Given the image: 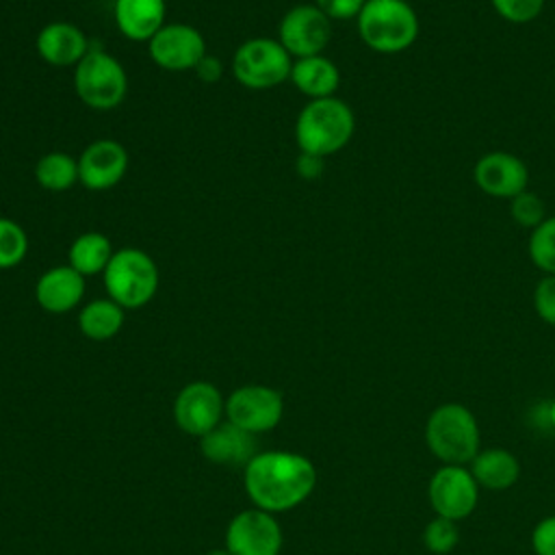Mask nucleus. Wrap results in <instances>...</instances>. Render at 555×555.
Masks as SVG:
<instances>
[{
	"label": "nucleus",
	"mask_w": 555,
	"mask_h": 555,
	"mask_svg": "<svg viewBox=\"0 0 555 555\" xmlns=\"http://www.w3.org/2000/svg\"><path fill=\"white\" fill-rule=\"evenodd\" d=\"M225 548L230 555H280L282 529L271 512L245 509L230 520Z\"/></svg>",
	"instance_id": "f8f14e48"
},
{
	"label": "nucleus",
	"mask_w": 555,
	"mask_h": 555,
	"mask_svg": "<svg viewBox=\"0 0 555 555\" xmlns=\"http://www.w3.org/2000/svg\"><path fill=\"white\" fill-rule=\"evenodd\" d=\"M35 48L39 59L52 67H76L91 50L85 30L65 20L46 24L37 33Z\"/></svg>",
	"instance_id": "dca6fc26"
},
{
	"label": "nucleus",
	"mask_w": 555,
	"mask_h": 555,
	"mask_svg": "<svg viewBox=\"0 0 555 555\" xmlns=\"http://www.w3.org/2000/svg\"><path fill=\"white\" fill-rule=\"evenodd\" d=\"M366 0H314V4L334 20H356Z\"/></svg>",
	"instance_id": "2f4dec72"
},
{
	"label": "nucleus",
	"mask_w": 555,
	"mask_h": 555,
	"mask_svg": "<svg viewBox=\"0 0 555 555\" xmlns=\"http://www.w3.org/2000/svg\"><path fill=\"white\" fill-rule=\"evenodd\" d=\"M332 39V20L314 4L291 7L278 26V41L293 59L323 54Z\"/></svg>",
	"instance_id": "1a4fd4ad"
},
{
	"label": "nucleus",
	"mask_w": 555,
	"mask_h": 555,
	"mask_svg": "<svg viewBox=\"0 0 555 555\" xmlns=\"http://www.w3.org/2000/svg\"><path fill=\"white\" fill-rule=\"evenodd\" d=\"M293 61L278 39L251 37L234 50L232 74L247 89H273L291 78Z\"/></svg>",
	"instance_id": "0eeeda50"
},
{
	"label": "nucleus",
	"mask_w": 555,
	"mask_h": 555,
	"mask_svg": "<svg viewBox=\"0 0 555 555\" xmlns=\"http://www.w3.org/2000/svg\"><path fill=\"white\" fill-rule=\"evenodd\" d=\"M85 297V275H80L69 264L50 267L39 275L35 284V299L41 310L50 314H65Z\"/></svg>",
	"instance_id": "f3484780"
},
{
	"label": "nucleus",
	"mask_w": 555,
	"mask_h": 555,
	"mask_svg": "<svg viewBox=\"0 0 555 555\" xmlns=\"http://www.w3.org/2000/svg\"><path fill=\"white\" fill-rule=\"evenodd\" d=\"M527 251L531 262L544 275H555V215L546 217L531 230Z\"/></svg>",
	"instance_id": "393cba45"
},
{
	"label": "nucleus",
	"mask_w": 555,
	"mask_h": 555,
	"mask_svg": "<svg viewBox=\"0 0 555 555\" xmlns=\"http://www.w3.org/2000/svg\"><path fill=\"white\" fill-rule=\"evenodd\" d=\"M115 249L106 234L102 232H82L76 236L67 251V264L80 275H100L108 267Z\"/></svg>",
	"instance_id": "5701e85b"
},
{
	"label": "nucleus",
	"mask_w": 555,
	"mask_h": 555,
	"mask_svg": "<svg viewBox=\"0 0 555 555\" xmlns=\"http://www.w3.org/2000/svg\"><path fill=\"white\" fill-rule=\"evenodd\" d=\"M475 184L490 197L512 199L527 191L529 169L516 154L494 150L483 154L473 169Z\"/></svg>",
	"instance_id": "2eb2a0df"
},
{
	"label": "nucleus",
	"mask_w": 555,
	"mask_h": 555,
	"mask_svg": "<svg viewBox=\"0 0 555 555\" xmlns=\"http://www.w3.org/2000/svg\"><path fill=\"white\" fill-rule=\"evenodd\" d=\"M28 254V234L26 230L9 219L0 217V269L17 267Z\"/></svg>",
	"instance_id": "a878e982"
},
{
	"label": "nucleus",
	"mask_w": 555,
	"mask_h": 555,
	"mask_svg": "<svg viewBox=\"0 0 555 555\" xmlns=\"http://www.w3.org/2000/svg\"><path fill=\"white\" fill-rule=\"evenodd\" d=\"M282 414L284 397L280 390L269 386H241L225 399L228 421L254 436L273 429L282 421Z\"/></svg>",
	"instance_id": "9d476101"
},
{
	"label": "nucleus",
	"mask_w": 555,
	"mask_h": 555,
	"mask_svg": "<svg viewBox=\"0 0 555 555\" xmlns=\"http://www.w3.org/2000/svg\"><path fill=\"white\" fill-rule=\"evenodd\" d=\"M193 72H195L197 78L204 80V82H217V80L223 76V65H221V61H219L217 56L206 54V56L197 63V67H195Z\"/></svg>",
	"instance_id": "72a5a7b5"
},
{
	"label": "nucleus",
	"mask_w": 555,
	"mask_h": 555,
	"mask_svg": "<svg viewBox=\"0 0 555 555\" xmlns=\"http://www.w3.org/2000/svg\"><path fill=\"white\" fill-rule=\"evenodd\" d=\"M245 492L264 512H286L301 505L317 486L314 464L291 451L256 453L243 473Z\"/></svg>",
	"instance_id": "f257e3e1"
},
{
	"label": "nucleus",
	"mask_w": 555,
	"mask_h": 555,
	"mask_svg": "<svg viewBox=\"0 0 555 555\" xmlns=\"http://www.w3.org/2000/svg\"><path fill=\"white\" fill-rule=\"evenodd\" d=\"M106 295L124 310L147 306L158 291V267L154 258L139 247L115 249L102 273Z\"/></svg>",
	"instance_id": "39448f33"
},
{
	"label": "nucleus",
	"mask_w": 555,
	"mask_h": 555,
	"mask_svg": "<svg viewBox=\"0 0 555 555\" xmlns=\"http://www.w3.org/2000/svg\"><path fill=\"white\" fill-rule=\"evenodd\" d=\"M356 132V115L351 106L336 98L308 100L295 119V141L299 152L332 156L340 152Z\"/></svg>",
	"instance_id": "f03ea898"
},
{
	"label": "nucleus",
	"mask_w": 555,
	"mask_h": 555,
	"mask_svg": "<svg viewBox=\"0 0 555 555\" xmlns=\"http://www.w3.org/2000/svg\"><path fill=\"white\" fill-rule=\"evenodd\" d=\"M468 468L475 481L479 483V488L494 490V492L512 488L520 477L518 457L503 447L479 449V453L470 460Z\"/></svg>",
	"instance_id": "412c9836"
},
{
	"label": "nucleus",
	"mask_w": 555,
	"mask_h": 555,
	"mask_svg": "<svg viewBox=\"0 0 555 555\" xmlns=\"http://www.w3.org/2000/svg\"><path fill=\"white\" fill-rule=\"evenodd\" d=\"M204 457L221 466H245L256 455L254 434L232 425L230 421L219 423L206 436L199 438Z\"/></svg>",
	"instance_id": "a211bd4d"
},
{
	"label": "nucleus",
	"mask_w": 555,
	"mask_h": 555,
	"mask_svg": "<svg viewBox=\"0 0 555 555\" xmlns=\"http://www.w3.org/2000/svg\"><path fill=\"white\" fill-rule=\"evenodd\" d=\"M152 61L167 72H189L208 54L204 35L191 24H165L150 41Z\"/></svg>",
	"instance_id": "9b49d317"
},
{
	"label": "nucleus",
	"mask_w": 555,
	"mask_h": 555,
	"mask_svg": "<svg viewBox=\"0 0 555 555\" xmlns=\"http://www.w3.org/2000/svg\"><path fill=\"white\" fill-rule=\"evenodd\" d=\"M130 165L128 150L115 139H95L78 156V182L89 191L117 186Z\"/></svg>",
	"instance_id": "4468645a"
},
{
	"label": "nucleus",
	"mask_w": 555,
	"mask_h": 555,
	"mask_svg": "<svg viewBox=\"0 0 555 555\" xmlns=\"http://www.w3.org/2000/svg\"><path fill=\"white\" fill-rule=\"evenodd\" d=\"M208 555H230V551H228V548H215V551H210Z\"/></svg>",
	"instance_id": "c9c22d12"
},
{
	"label": "nucleus",
	"mask_w": 555,
	"mask_h": 555,
	"mask_svg": "<svg viewBox=\"0 0 555 555\" xmlns=\"http://www.w3.org/2000/svg\"><path fill=\"white\" fill-rule=\"evenodd\" d=\"M425 442L442 464L468 466L481 449L479 423L466 405L442 403L427 416Z\"/></svg>",
	"instance_id": "20e7f679"
},
{
	"label": "nucleus",
	"mask_w": 555,
	"mask_h": 555,
	"mask_svg": "<svg viewBox=\"0 0 555 555\" xmlns=\"http://www.w3.org/2000/svg\"><path fill=\"white\" fill-rule=\"evenodd\" d=\"M165 0H115L117 30L130 41H150L167 22Z\"/></svg>",
	"instance_id": "6ab92c4d"
},
{
	"label": "nucleus",
	"mask_w": 555,
	"mask_h": 555,
	"mask_svg": "<svg viewBox=\"0 0 555 555\" xmlns=\"http://www.w3.org/2000/svg\"><path fill=\"white\" fill-rule=\"evenodd\" d=\"M548 421H551V425H553V429H555V401L551 403V410H548Z\"/></svg>",
	"instance_id": "f704fd0d"
},
{
	"label": "nucleus",
	"mask_w": 555,
	"mask_h": 555,
	"mask_svg": "<svg viewBox=\"0 0 555 555\" xmlns=\"http://www.w3.org/2000/svg\"><path fill=\"white\" fill-rule=\"evenodd\" d=\"M533 308L544 323L555 325V275H542L535 284Z\"/></svg>",
	"instance_id": "c756f323"
},
{
	"label": "nucleus",
	"mask_w": 555,
	"mask_h": 555,
	"mask_svg": "<svg viewBox=\"0 0 555 555\" xmlns=\"http://www.w3.org/2000/svg\"><path fill=\"white\" fill-rule=\"evenodd\" d=\"M323 160H325L323 156L308 154V152H299V156H297V160H295V171H297V176L304 178V180H317V178L323 173V169H325Z\"/></svg>",
	"instance_id": "473e14b6"
},
{
	"label": "nucleus",
	"mask_w": 555,
	"mask_h": 555,
	"mask_svg": "<svg viewBox=\"0 0 555 555\" xmlns=\"http://www.w3.org/2000/svg\"><path fill=\"white\" fill-rule=\"evenodd\" d=\"M35 180L46 191H67L78 182V158L59 150L48 152L35 165Z\"/></svg>",
	"instance_id": "b1692460"
},
{
	"label": "nucleus",
	"mask_w": 555,
	"mask_h": 555,
	"mask_svg": "<svg viewBox=\"0 0 555 555\" xmlns=\"http://www.w3.org/2000/svg\"><path fill=\"white\" fill-rule=\"evenodd\" d=\"M531 548L535 555H555V514L544 516L531 531Z\"/></svg>",
	"instance_id": "7c9ffc66"
},
{
	"label": "nucleus",
	"mask_w": 555,
	"mask_h": 555,
	"mask_svg": "<svg viewBox=\"0 0 555 555\" xmlns=\"http://www.w3.org/2000/svg\"><path fill=\"white\" fill-rule=\"evenodd\" d=\"M288 80L308 100H319V98H330L338 91L340 72L332 59H327L325 54H314V56L295 59Z\"/></svg>",
	"instance_id": "aec40b11"
},
{
	"label": "nucleus",
	"mask_w": 555,
	"mask_h": 555,
	"mask_svg": "<svg viewBox=\"0 0 555 555\" xmlns=\"http://www.w3.org/2000/svg\"><path fill=\"white\" fill-rule=\"evenodd\" d=\"M460 542V529L455 520L434 516L423 529V544L434 555H449Z\"/></svg>",
	"instance_id": "bb28decb"
},
{
	"label": "nucleus",
	"mask_w": 555,
	"mask_h": 555,
	"mask_svg": "<svg viewBox=\"0 0 555 555\" xmlns=\"http://www.w3.org/2000/svg\"><path fill=\"white\" fill-rule=\"evenodd\" d=\"M126 310L111 297H100L87 301L78 312V330L89 340H108L119 334L124 325Z\"/></svg>",
	"instance_id": "4be33fe9"
},
{
	"label": "nucleus",
	"mask_w": 555,
	"mask_h": 555,
	"mask_svg": "<svg viewBox=\"0 0 555 555\" xmlns=\"http://www.w3.org/2000/svg\"><path fill=\"white\" fill-rule=\"evenodd\" d=\"M225 414V401L217 386L210 382L186 384L173 401L176 425L189 436H206L221 423Z\"/></svg>",
	"instance_id": "ddd939ff"
},
{
	"label": "nucleus",
	"mask_w": 555,
	"mask_h": 555,
	"mask_svg": "<svg viewBox=\"0 0 555 555\" xmlns=\"http://www.w3.org/2000/svg\"><path fill=\"white\" fill-rule=\"evenodd\" d=\"M74 89L85 106L111 111L126 100L128 74L117 56L102 48H91L74 67Z\"/></svg>",
	"instance_id": "423d86ee"
},
{
	"label": "nucleus",
	"mask_w": 555,
	"mask_h": 555,
	"mask_svg": "<svg viewBox=\"0 0 555 555\" xmlns=\"http://www.w3.org/2000/svg\"><path fill=\"white\" fill-rule=\"evenodd\" d=\"M509 215L518 225L529 230H533L538 223H542L548 217L544 202L529 189L509 199Z\"/></svg>",
	"instance_id": "cd10ccee"
},
{
	"label": "nucleus",
	"mask_w": 555,
	"mask_h": 555,
	"mask_svg": "<svg viewBox=\"0 0 555 555\" xmlns=\"http://www.w3.org/2000/svg\"><path fill=\"white\" fill-rule=\"evenodd\" d=\"M490 2L494 11L512 24H527L535 20L544 9V0H490Z\"/></svg>",
	"instance_id": "c85d7f7f"
},
{
	"label": "nucleus",
	"mask_w": 555,
	"mask_h": 555,
	"mask_svg": "<svg viewBox=\"0 0 555 555\" xmlns=\"http://www.w3.org/2000/svg\"><path fill=\"white\" fill-rule=\"evenodd\" d=\"M427 499L434 516L457 522L475 512L479 501V483L468 466L442 464L427 483Z\"/></svg>",
	"instance_id": "6e6552de"
},
{
	"label": "nucleus",
	"mask_w": 555,
	"mask_h": 555,
	"mask_svg": "<svg viewBox=\"0 0 555 555\" xmlns=\"http://www.w3.org/2000/svg\"><path fill=\"white\" fill-rule=\"evenodd\" d=\"M356 24L362 43L379 54L412 48L421 28L416 11L405 0H366Z\"/></svg>",
	"instance_id": "7ed1b4c3"
}]
</instances>
